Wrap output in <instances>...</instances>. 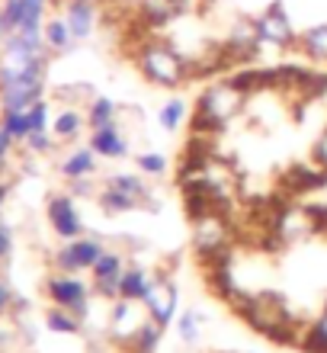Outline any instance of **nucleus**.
Segmentation results:
<instances>
[{
  "label": "nucleus",
  "mask_w": 327,
  "mask_h": 353,
  "mask_svg": "<svg viewBox=\"0 0 327 353\" xmlns=\"http://www.w3.org/2000/svg\"><path fill=\"white\" fill-rule=\"evenodd\" d=\"M135 65L158 87H180L189 81V58H183L177 48H170L167 42H158V39L141 42V48L135 52Z\"/></svg>",
  "instance_id": "f257e3e1"
},
{
  "label": "nucleus",
  "mask_w": 327,
  "mask_h": 353,
  "mask_svg": "<svg viewBox=\"0 0 327 353\" xmlns=\"http://www.w3.org/2000/svg\"><path fill=\"white\" fill-rule=\"evenodd\" d=\"M45 296L52 299V305H61L67 312H74L81 321L90 315V296L94 289L87 286L84 279H77V273H55L45 279Z\"/></svg>",
  "instance_id": "f03ea898"
},
{
  "label": "nucleus",
  "mask_w": 327,
  "mask_h": 353,
  "mask_svg": "<svg viewBox=\"0 0 327 353\" xmlns=\"http://www.w3.org/2000/svg\"><path fill=\"white\" fill-rule=\"evenodd\" d=\"M141 305H145V312H148L160 327H167L170 321L177 318L180 289H177V283L167 276V270H160V273L151 276V289H148V296L141 299Z\"/></svg>",
  "instance_id": "7ed1b4c3"
},
{
  "label": "nucleus",
  "mask_w": 327,
  "mask_h": 353,
  "mask_svg": "<svg viewBox=\"0 0 327 353\" xmlns=\"http://www.w3.org/2000/svg\"><path fill=\"white\" fill-rule=\"evenodd\" d=\"M45 74H48V65H39L29 74L17 77V81H7L0 87V110H29L32 103H39L42 90H45Z\"/></svg>",
  "instance_id": "20e7f679"
},
{
  "label": "nucleus",
  "mask_w": 327,
  "mask_h": 353,
  "mask_svg": "<svg viewBox=\"0 0 327 353\" xmlns=\"http://www.w3.org/2000/svg\"><path fill=\"white\" fill-rule=\"evenodd\" d=\"M106 254L103 238L94 234H81L74 241H67L61 251L55 254V270L58 273H81V270H94V263Z\"/></svg>",
  "instance_id": "39448f33"
},
{
  "label": "nucleus",
  "mask_w": 327,
  "mask_h": 353,
  "mask_svg": "<svg viewBox=\"0 0 327 353\" xmlns=\"http://www.w3.org/2000/svg\"><path fill=\"white\" fill-rule=\"evenodd\" d=\"M244 103H247V97H244L238 87L228 84V81H222V84H212V87H206V90L199 93L196 106L202 112H209V116H215L224 129H228V122H231L234 116H241Z\"/></svg>",
  "instance_id": "423d86ee"
},
{
  "label": "nucleus",
  "mask_w": 327,
  "mask_h": 353,
  "mask_svg": "<svg viewBox=\"0 0 327 353\" xmlns=\"http://www.w3.org/2000/svg\"><path fill=\"white\" fill-rule=\"evenodd\" d=\"M196 232H193V244H196V257L199 263L209 261L212 254L231 248V215H209L202 222H193Z\"/></svg>",
  "instance_id": "0eeeda50"
},
{
  "label": "nucleus",
  "mask_w": 327,
  "mask_h": 353,
  "mask_svg": "<svg viewBox=\"0 0 327 353\" xmlns=\"http://www.w3.org/2000/svg\"><path fill=\"white\" fill-rule=\"evenodd\" d=\"M253 23H257V36H260V42H266V46H276V48H295L299 46V36H295L292 19H289V13H286L282 3H273V7L266 10V13H260Z\"/></svg>",
  "instance_id": "6e6552de"
},
{
  "label": "nucleus",
  "mask_w": 327,
  "mask_h": 353,
  "mask_svg": "<svg viewBox=\"0 0 327 353\" xmlns=\"http://www.w3.org/2000/svg\"><path fill=\"white\" fill-rule=\"evenodd\" d=\"M48 225L65 241H74V238L84 234V222H81V212H77V205H74V196L55 193L48 199Z\"/></svg>",
  "instance_id": "1a4fd4ad"
},
{
  "label": "nucleus",
  "mask_w": 327,
  "mask_h": 353,
  "mask_svg": "<svg viewBox=\"0 0 327 353\" xmlns=\"http://www.w3.org/2000/svg\"><path fill=\"white\" fill-rule=\"evenodd\" d=\"M141 302H129V299H119L112 302V318H109V337L116 341L119 347L129 350V344L135 341V334L141 331V325L148 318H141Z\"/></svg>",
  "instance_id": "9d476101"
},
{
  "label": "nucleus",
  "mask_w": 327,
  "mask_h": 353,
  "mask_svg": "<svg viewBox=\"0 0 327 353\" xmlns=\"http://www.w3.org/2000/svg\"><path fill=\"white\" fill-rule=\"evenodd\" d=\"M286 196H302V193H315L321 186H327V170L311 168V164H292L282 170L279 176Z\"/></svg>",
  "instance_id": "9b49d317"
},
{
  "label": "nucleus",
  "mask_w": 327,
  "mask_h": 353,
  "mask_svg": "<svg viewBox=\"0 0 327 353\" xmlns=\"http://www.w3.org/2000/svg\"><path fill=\"white\" fill-rule=\"evenodd\" d=\"M90 148L96 151V158H106V161L129 158V139H125V135L119 132V125H109V129L90 132Z\"/></svg>",
  "instance_id": "f8f14e48"
},
{
  "label": "nucleus",
  "mask_w": 327,
  "mask_h": 353,
  "mask_svg": "<svg viewBox=\"0 0 327 353\" xmlns=\"http://www.w3.org/2000/svg\"><path fill=\"white\" fill-rule=\"evenodd\" d=\"M65 23L71 26L74 39H87L96 29V3H87V0H65Z\"/></svg>",
  "instance_id": "ddd939ff"
},
{
  "label": "nucleus",
  "mask_w": 327,
  "mask_h": 353,
  "mask_svg": "<svg viewBox=\"0 0 327 353\" xmlns=\"http://www.w3.org/2000/svg\"><path fill=\"white\" fill-rule=\"evenodd\" d=\"M228 84L238 87L244 97H253V93L273 90V77H270V68L247 65V68H241V71H234V74L228 77Z\"/></svg>",
  "instance_id": "4468645a"
},
{
  "label": "nucleus",
  "mask_w": 327,
  "mask_h": 353,
  "mask_svg": "<svg viewBox=\"0 0 327 353\" xmlns=\"http://www.w3.org/2000/svg\"><path fill=\"white\" fill-rule=\"evenodd\" d=\"M148 289H151V276H148V270H145V267L129 263V267L122 270V276H119V299L141 302V299L148 296Z\"/></svg>",
  "instance_id": "2eb2a0df"
},
{
  "label": "nucleus",
  "mask_w": 327,
  "mask_h": 353,
  "mask_svg": "<svg viewBox=\"0 0 327 353\" xmlns=\"http://www.w3.org/2000/svg\"><path fill=\"white\" fill-rule=\"evenodd\" d=\"M206 286L215 292L222 302H228V299L238 292V279H234V270L231 263H212V267H206Z\"/></svg>",
  "instance_id": "dca6fc26"
},
{
  "label": "nucleus",
  "mask_w": 327,
  "mask_h": 353,
  "mask_svg": "<svg viewBox=\"0 0 327 353\" xmlns=\"http://www.w3.org/2000/svg\"><path fill=\"white\" fill-rule=\"evenodd\" d=\"M87 125V116L77 106H65V110L58 112L55 119H52V135L61 141H74Z\"/></svg>",
  "instance_id": "f3484780"
},
{
  "label": "nucleus",
  "mask_w": 327,
  "mask_h": 353,
  "mask_svg": "<svg viewBox=\"0 0 327 353\" xmlns=\"http://www.w3.org/2000/svg\"><path fill=\"white\" fill-rule=\"evenodd\" d=\"M61 176L67 180H77V176H94L96 170V151L94 148H74L67 151V158L61 161Z\"/></svg>",
  "instance_id": "a211bd4d"
},
{
  "label": "nucleus",
  "mask_w": 327,
  "mask_h": 353,
  "mask_svg": "<svg viewBox=\"0 0 327 353\" xmlns=\"http://www.w3.org/2000/svg\"><path fill=\"white\" fill-rule=\"evenodd\" d=\"M42 36H45V46L48 52H58V55H65V52H71L74 48V32H71V26L65 23V17H55L48 19L45 26H42Z\"/></svg>",
  "instance_id": "6ab92c4d"
},
{
  "label": "nucleus",
  "mask_w": 327,
  "mask_h": 353,
  "mask_svg": "<svg viewBox=\"0 0 327 353\" xmlns=\"http://www.w3.org/2000/svg\"><path fill=\"white\" fill-rule=\"evenodd\" d=\"M116 119H119V106H116L109 97H94V100H90V110H87V125H90V132L109 129V125H116Z\"/></svg>",
  "instance_id": "aec40b11"
},
{
  "label": "nucleus",
  "mask_w": 327,
  "mask_h": 353,
  "mask_svg": "<svg viewBox=\"0 0 327 353\" xmlns=\"http://www.w3.org/2000/svg\"><path fill=\"white\" fill-rule=\"evenodd\" d=\"M45 327H48V331H55V334H81L84 321H81L74 312H67V308L52 305L45 312Z\"/></svg>",
  "instance_id": "412c9836"
},
{
  "label": "nucleus",
  "mask_w": 327,
  "mask_h": 353,
  "mask_svg": "<svg viewBox=\"0 0 327 353\" xmlns=\"http://www.w3.org/2000/svg\"><path fill=\"white\" fill-rule=\"evenodd\" d=\"M299 48L315 61H327V23L305 29L299 36Z\"/></svg>",
  "instance_id": "4be33fe9"
},
{
  "label": "nucleus",
  "mask_w": 327,
  "mask_h": 353,
  "mask_svg": "<svg viewBox=\"0 0 327 353\" xmlns=\"http://www.w3.org/2000/svg\"><path fill=\"white\" fill-rule=\"evenodd\" d=\"M160 337H164V327L148 315V321L141 325V331L135 334V341L129 344V353H158Z\"/></svg>",
  "instance_id": "5701e85b"
},
{
  "label": "nucleus",
  "mask_w": 327,
  "mask_h": 353,
  "mask_svg": "<svg viewBox=\"0 0 327 353\" xmlns=\"http://www.w3.org/2000/svg\"><path fill=\"white\" fill-rule=\"evenodd\" d=\"M202 325H206V315H202L199 308H187V312L177 318L180 341H183V344H196L199 337H202Z\"/></svg>",
  "instance_id": "b1692460"
},
{
  "label": "nucleus",
  "mask_w": 327,
  "mask_h": 353,
  "mask_svg": "<svg viewBox=\"0 0 327 353\" xmlns=\"http://www.w3.org/2000/svg\"><path fill=\"white\" fill-rule=\"evenodd\" d=\"M158 122L164 132H177L183 122H187V100L183 97H170L158 112Z\"/></svg>",
  "instance_id": "393cba45"
},
{
  "label": "nucleus",
  "mask_w": 327,
  "mask_h": 353,
  "mask_svg": "<svg viewBox=\"0 0 327 353\" xmlns=\"http://www.w3.org/2000/svg\"><path fill=\"white\" fill-rule=\"evenodd\" d=\"M0 129L7 132L13 141H26V135L32 132V129H29L26 110H3V112H0Z\"/></svg>",
  "instance_id": "a878e982"
},
{
  "label": "nucleus",
  "mask_w": 327,
  "mask_h": 353,
  "mask_svg": "<svg viewBox=\"0 0 327 353\" xmlns=\"http://www.w3.org/2000/svg\"><path fill=\"white\" fill-rule=\"evenodd\" d=\"M96 199H100V209H103L106 215H122V212H135V209H138V203H131L129 196H122L119 190H112V186H103Z\"/></svg>",
  "instance_id": "bb28decb"
},
{
  "label": "nucleus",
  "mask_w": 327,
  "mask_h": 353,
  "mask_svg": "<svg viewBox=\"0 0 327 353\" xmlns=\"http://www.w3.org/2000/svg\"><path fill=\"white\" fill-rule=\"evenodd\" d=\"M125 267H129V263H125V257H122L119 251H106L103 257L94 263L90 273H94V279H119Z\"/></svg>",
  "instance_id": "cd10ccee"
},
{
  "label": "nucleus",
  "mask_w": 327,
  "mask_h": 353,
  "mask_svg": "<svg viewBox=\"0 0 327 353\" xmlns=\"http://www.w3.org/2000/svg\"><path fill=\"white\" fill-rule=\"evenodd\" d=\"M96 93L90 84H61L55 90V100L58 103H65V106H77L81 110V103H90Z\"/></svg>",
  "instance_id": "c85d7f7f"
},
{
  "label": "nucleus",
  "mask_w": 327,
  "mask_h": 353,
  "mask_svg": "<svg viewBox=\"0 0 327 353\" xmlns=\"http://www.w3.org/2000/svg\"><path fill=\"white\" fill-rule=\"evenodd\" d=\"M299 350L305 353H327V331L318 325V321H311L299 337Z\"/></svg>",
  "instance_id": "c756f323"
},
{
  "label": "nucleus",
  "mask_w": 327,
  "mask_h": 353,
  "mask_svg": "<svg viewBox=\"0 0 327 353\" xmlns=\"http://www.w3.org/2000/svg\"><path fill=\"white\" fill-rule=\"evenodd\" d=\"M135 164H138V170L145 176H160L164 170H167V158H164V154H158V151H145V154H138V158H135Z\"/></svg>",
  "instance_id": "7c9ffc66"
},
{
  "label": "nucleus",
  "mask_w": 327,
  "mask_h": 353,
  "mask_svg": "<svg viewBox=\"0 0 327 353\" xmlns=\"http://www.w3.org/2000/svg\"><path fill=\"white\" fill-rule=\"evenodd\" d=\"M23 148L29 151V154H48V151L55 148V135H48L45 132H29L26 141H23Z\"/></svg>",
  "instance_id": "2f4dec72"
},
{
  "label": "nucleus",
  "mask_w": 327,
  "mask_h": 353,
  "mask_svg": "<svg viewBox=\"0 0 327 353\" xmlns=\"http://www.w3.org/2000/svg\"><path fill=\"white\" fill-rule=\"evenodd\" d=\"M26 116H29V129H32V132H45V129H48V116H52V110H48L45 100H39V103H32V106L26 110Z\"/></svg>",
  "instance_id": "473e14b6"
},
{
  "label": "nucleus",
  "mask_w": 327,
  "mask_h": 353,
  "mask_svg": "<svg viewBox=\"0 0 327 353\" xmlns=\"http://www.w3.org/2000/svg\"><path fill=\"white\" fill-rule=\"evenodd\" d=\"M23 7H26V0H3L0 3V13H3V23H7V32L23 23Z\"/></svg>",
  "instance_id": "72a5a7b5"
},
{
  "label": "nucleus",
  "mask_w": 327,
  "mask_h": 353,
  "mask_svg": "<svg viewBox=\"0 0 327 353\" xmlns=\"http://www.w3.org/2000/svg\"><path fill=\"white\" fill-rule=\"evenodd\" d=\"M305 212H308V219L315 222L318 234H327V203H308Z\"/></svg>",
  "instance_id": "f704fd0d"
},
{
  "label": "nucleus",
  "mask_w": 327,
  "mask_h": 353,
  "mask_svg": "<svg viewBox=\"0 0 327 353\" xmlns=\"http://www.w3.org/2000/svg\"><path fill=\"white\" fill-rule=\"evenodd\" d=\"M311 161H315L321 170H327V129L321 132L318 139H315V145H311Z\"/></svg>",
  "instance_id": "c9c22d12"
},
{
  "label": "nucleus",
  "mask_w": 327,
  "mask_h": 353,
  "mask_svg": "<svg viewBox=\"0 0 327 353\" xmlns=\"http://www.w3.org/2000/svg\"><path fill=\"white\" fill-rule=\"evenodd\" d=\"M71 196H94V180L90 176H77V180H71V190H67Z\"/></svg>",
  "instance_id": "e433bc0d"
},
{
  "label": "nucleus",
  "mask_w": 327,
  "mask_h": 353,
  "mask_svg": "<svg viewBox=\"0 0 327 353\" xmlns=\"http://www.w3.org/2000/svg\"><path fill=\"white\" fill-rule=\"evenodd\" d=\"M10 251H13V234H10L7 225L0 222V263L10 257Z\"/></svg>",
  "instance_id": "4c0bfd02"
},
{
  "label": "nucleus",
  "mask_w": 327,
  "mask_h": 353,
  "mask_svg": "<svg viewBox=\"0 0 327 353\" xmlns=\"http://www.w3.org/2000/svg\"><path fill=\"white\" fill-rule=\"evenodd\" d=\"M10 148H13V139H10L7 132L0 129V174L7 168V158H10Z\"/></svg>",
  "instance_id": "58836bf2"
},
{
  "label": "nucleus",
  "mask_w": 327,
  "mask_h": 353,
  "mask_svg": "<svg viewBox=\"0 0 327 353\" xmlns=\"http://www.w3.org/2000/svg\"><path fill=\"white\" fill-rule=\"evenodd\" d=\"M13 299H17V296L10 292L7 283H0V315H7L10 308H13Z\"/></svg>",
  "instance_id": "ea45409f"
},
{
  "label": "nucleus",
  "mask_w": 327,
  "mask_h": 353,
  "mask_svg": "<svg viewBox=\"0 0 327 353\" xmlns=\"http://www.w3.org/2000/svg\"><path fill=\"white\" fill-rule=\"evenodd\" d=\"M7 193H10V186H7V180L0 176V209H3V203H7Z\"/></svg>",
  "instance_id": "a19ab883"
},
{
  "label": "nucleus",
  "mask_w": 327,
  "mask_h": 353,
  "mask_svg": "<svg viewBox=\"0 0 327 353\" xmlns=\"http://www.w3.org/2000/svg\"><path fill=\"white\" fill-rule=\"evenodd\" d=\"M3 39H7V23H3V13H0V48H3Z\"/></svg>",
  "instance_id": "79ce46f5"
},
{
  "label": "nucleus",
  "mask_w": 327,
  "mask_h": 353,
  "mask_svg": "<svg viewBox=\"0 0 327 353\" xmlns=\"http://www.w3.org/2000/svg\"><path fill=\"white\" fill-rule=\"evenodd\" d=\"M141 0H116V7H138Z\"/></svg>",
  "instance_id": "37998d69"
},
{
  "label": "nucleus",
  "mask_w": 327,
  "mask_h": 353,
  "mask_svg": "<svg viewBox=\"0 0 327 353\" xmlns=\"http://www.w3.org/2000/svg\"><path fill=\"white\" fill-rule=\"evenodd\" d=\"M318 325H321V327H324V331H327V305H324V315L318 318Z\"/></svg>",
  "instance_id": "c03bdc74"
},
{
  "label": "nucleus",
  "mask_w": 327,
  "mask_h": 353,
  "mask_svg": "<svg viewBox=\"0 0 327 353\" xmlns=\"http://www.w3.org/2000/svg\"><path fill=\"white\" fill-rule=\"evenodd\" d=\"M3 341H7V334H3V331H0V344H3Z\"/></svg>",
  "instance_id": "a18cd8bd"
},
{
  "label": "nucleus",
  "mask_w": 327,
  "mask_h": 353,
  "mask_svg": "<svg viewBox=\"0 0 327 353\" xmlns=\"http://www.w3.org/2000/svg\"><path fill=\"white\" fill-rule=\"evenodd\" d=\"M87 3H103V0H87Z\"/></svg>",
  "instance_id": "49530a36"
},
{
  "label": "nucleus",
  "mask_w": 327,
  "mask_h": 353,
  "mask_svg": "<svg viewBox=\"0 0 327 353\" xmlns=\"http://www.w3.org/2000/svg\"><path fill=\"white\" fill-rule=\"evenodd\" d=\"M321 103H324V106H327V93H324V100H321Z\"/></svg>",
  "instance_id": "de8ad7c7"
}]
</instances>
